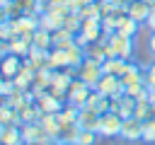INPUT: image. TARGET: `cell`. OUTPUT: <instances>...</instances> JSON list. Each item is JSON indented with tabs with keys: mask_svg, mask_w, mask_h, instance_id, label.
<instances>
[{
	"mask_svg": "<svg viewBox=\"0 0 155 145\" xmlns=\"http://www.w3.org/2000/svg\"><path fill=\"white\" fill-rule=\"evenodd\" d=\"M94 87H90L87 82H82L80 77H75L73 82H70V87H68V94H65V102H70V104H75V106H85L87 104V97H90V92H92Z\"/></svg>",
	"mask_w": 155,
	"mask_h": 145,
	"instance_id": "cell-2",
	"label": "cell"
},
{
	"mask_svg": "<svg viewBox=\"0 0 155 145\" xmlns=\"http://www.w3.org/2000/svg\"><path fill=\"white\" fill-rule=\"evenodd\" d=\"M22 65H24V58H19V56H15V53H7V56L0 58V75L7 77V80H12V77L19 75Z\"/></svg>",
	"mask_w": 155,
	"mask_h": 145,
	"instance_id": "cell-6",
	"label": "cell"
},
{
	"mask_svg": "<svg viewBox=\"0 0 155 145\" xmlns=\"http://www.w3.org/2000/svg\"><path fill=\"white\" fill-rule=\"evenodd\" d=\"M143 89H145L143 82H140V85H128V87H124V94H128V97H138Z\"/></svg>",
	"mask_w": 155,
	"mask_h": 145,
	"instance_id": "cell-34",
	"label": "cell"
},
{
	"mask_svg": "<svg viewBox=\"0 0 155 145\" xmlns=\"http://www.w3.org/2000/svg\"><path fill=\"white\" fill-rule=\"evenodd\" d=\"M7 53H10V41L0 39V58H2V56H7Z\"/></svg>",
	"mask_w": 155,
	"mask_h": 145,
	"instance_id": "cell-37",
	"label": "cell"
},
{
	"mask_svg": "<svg viewBox=\"0 0 155 145\" xmlns=\"http://www.w3.org/2000/svg\"><path fill=\"white\" fill-rule=\"evenodd\" d=\"M150 109H153V102H148V99H140V102H136V118H140V121H145V118H150Z\"/></svg>",
	"mask_w": 155,
	"mask_h": 145,
	"instance_id": "cell-28",
	"label": "cell"
},
{
	"mask_svg": "<svg viewBox=\"0 0 155 145\" xmlns=\"http://www.w3.org/2000/svg\"><path fill=\"white\" fill-rule=\"evenodd\" d=\"M80 126L78 123H73V126H65V128H61V133H58V140L56 143H68V140H78V135H80Z\"/></svg>",
	"mask_w": 155,
	"mask_h": 145,
	"instance_id": "cell-24",
	"label": "cell"
},
{
	"mask_svg": "<svg viewBox=\"0 0 155 145\" xmlns=\"http://www.w3.org/2000/svg\"><path fill=\"white\" fill-rule=\"evenodd\" d=\"M39 123H41V128H44V133H46L48 138L58 140V133H61V121H58V116H56V114H41Z\"/></svg>",
	"mask_w": 155,
	"mask_h": 145,
	"instance_id": "cell-14",
	"label": "cell"
},
{
	"mask_svg": "<svg viewBox=\"0 0 155 145\" xmlns=\"http://www.w3.org/2000/svg\"><path fill=\"white\" fill-rule=\"evenodd\" d=\"M80 2V7H85V5H90V2H99V0H78Z\"/></svg>",
	"mask_w": 155,
	"mask_h": 145,
	"instance_id": "cell-39",
	"label": "cell"
},
{
	"mask_svg": "<svg viewBox=\"0 0 155 145\" xmlns=\"http://www.w3.org/2000/svg\"><path fill=\"white\" fill-rule=\"evenodd\" d=\"M148 31H155V7H153V12H150V17H148V22L143 24Z\"/></svg>",
	"mask_w": 155,
	"mask_h": 145,
	"instance_id": "cell-35",
	"label": "cell"
},
{
	"mask_svg": "<svg viewBox=\"0 0 155 145\" xmlns=\"http://www.w3.org/2000/svg\"><path fill=\"white\" fill-rule=\"evenodd\" d=\"M48 68L51 70H63V68H70V60H68V53L63 48H51L48 51Z\"/></svg>",
	"mask_w": 155,
	"mask_h": 145,
	"instance_id": "cell-16",
	"label": "cell"
},
{
	"mask_svg": "<svg viewBox=\"0 0 155 145\" xmlns=\"http://www.w3.org/2000/svg\"><path fill=\"white\" fill-rule=\"evenodd\" d=\"M148 51H150V56L155 58V31H150V36H148Z\"/></svg>",
	"mask_w": 155,
	"mask_h": 145,
	"instance_id": "cell-36",
	"label": "cell"
},
{
	"mask_svg": "<svg viewBox=\"0 0 155 145\" xmlns=\"http://www.w3.org/2000/svg\"><path fill=\"white\" fill-rule=\"evenodd\" d=\"M22 138H24V143H34V140H41L48 135L44 133L39 121H31V123H22Z\"/></svg>",
	"mask_w": 155,
	"mask_h": 145,
	"instance_id": "cell-17",
	"label": "cell"
},
{
	"mask_svg": "<svg viewBox=\"0 0 155 145\" xmlns=\"http://www.w3.org/2000/svg\"><path fill=\"white\" fill-rule=\"evenodd\" d=\"M0 77H2V75H0Z\"/></svg>",
	"mask_w": 155,
	"mask_h": 145,
	"instance_id": "cell-45",
	"label": "cell"
},
{
	"mask_svg": "<svg viewBox=\"0 0 155 145\" xmlns=\"http://www.w3.org/2000/svg\"><path fill=\"white\" fill-rule=\"evenodd\" d=\"M102 27H104V34H116V29H119V14L102 17Z\"/></svg>",
	"mask_w": 155,
	"mask_h": 145,
	"instance_id": "cell-29",
	"label": "cell"
},
{
	"mask_svg": "<svg viewBox=\"0 0 155 145\" xmlns=\"http://www.w3.org/2000/svg\"><path fill=\"white\" fill-rule=\"evenodd\" d=\"M94 89H97V92H102L104 97H111V99H114V97L124 94V82H121V77H119V75H102Z\"/></svg>",
	"mask_w": 155,
	"mask_h": 145,
	"instance_id": "cell-4",
	"label": "cell"
},
{
	"mask_svg": "<svg viewBox=\"0 0 155 145\" xmlns=\"http://www.w3.org/2000/svg\"><path fill=\"white\" fill-rule=\"evenodd\" d=\"M143 2H148L150 7H155V0H143Z\"/></svg>",
	"mask_w": 155,
	"mask_h": 145,
	"instance_id": "cell-43",
	"label": "cell"
},
{
	"mask_svg": "<svg viewBox=\"0 0 155 145\" xmlns=\"http://www.w3.org/2000/svg\"><path fill=\"white\" fill-rule=\"evenodd\" d=\"M19 118H22V123H31V121H39V118H41V111H39L36 102H29V104H24V106L19 109Z\"/></svg>",
	"mask_w": 155,
	"mask_h": 145,
	"instance_id": "cell-22",
	"label": "cell"
},
{
	"mask_svg": "<svg viewBox=\"0 0 155 145\" xmlns=\"http://www.w3.org/2000/svg\"><path fill=\"white\" fill-rule=\"evenodd\" d=\"M80 17H82V19H87V17H102V12H99V2H90V5H85V7L80 10Z\"/></svg>",
	"mask_w": 155,
	"mask_h": 145,
	"instance_id": "cell-31",
	"label": "cell"
},
{
	"mask_svg": "<svg viewBox=\"0 0 155 145\" xmlns=\"http://www.w3.org/2000/svg\"><path fill=\"white\" fill-rule=\"evenodd\" d=\"M121 82H124V87H128V85H140V82H143V65L136 63V60H128V68H126V72L121 75ZM143 85H145V82H143Z\"/></svg>",
	"mask_w": 155,
	"mask_h": 145,
	"instance_id": "cell-13",
	"label": "cell"
},
{
	"mask_svg": "<svg viewBox=\"0 0 155 145\" xmlns=\"http://www.w3.org/2000/svg\"><path fill=\"white\" fill-rule=\"evenodd\" d=\"M15 2L19 5V10L24 14H36V2L39 0H15Z\"/></svg>",
	"mask_w": 155,
	"mask_h": 145,
	"instance_id": "cell-32",
	"label": "cell"
},
{
	"mask_svg": "<svg viewBox=\"0 0 155 145\" xmlns=\"http://www.w3.org/2000/svg\"><path fill=\"white\" fill-rule=\"evenodd\" d=\"M126 68H128V60H124V58H107L104 63H102V72L104 75H124L126 72Z\"/></svg>",
	"mask_w": 155,
	"mask_h": 145,
	"instance_id": "cell-18",
	"label": "cell"
},
{
	"mask_svg": "<svg viewBox=\"0 0 155 145\" xmlns=\"http://www.w3.org/2000/svg\"><path fill=\"white\" fill-rule=\"evenodd\" d=\"M121 123H124V118L119 114H114V111L102 114V118H99V138H119Z\"/></svg>",
	"mask_w": 155,
	"mask_h": 145,
	"instance_id": "cell-3",
	"label": "cell"
},
{
	"mask_svg": "<svg viewBox=\"0 0 155 145\" xmlns=\"http://www.w3.org/2000/svg\"><path fill=\"white\" fill-rule=\"evenodd\" d=\"M119 138H121V140H128V143H138V140L143 138V121H140V118H136V116L124 118Z\"/></svg>",
	"mask_w": 155,
	"mask_h": 145,
	"instance_id": "cell-5",
	"label": "cell"
},
{
	"mask_svg": "<svg viewBox=\"0 0 155 145\" xmlns=\"http://www.w3.org/2000/svg\"><path fill=\"white\" fill-rule=\"evenodd\" d=\"M63 27H65L68 31H73V34H78V31H80V27H82V17H80V12H70V14L65 17V22H63Z\"/></svg>",
	"mask_w": 155,
	"mask_h": 145,
	"instance_id": "cell-26",
	"label": "cell"
},
{
	"mask_svg": "<svg viewBox=\"0 0 155 145\" xmlns=\"http://www.w3.org/2000/svg\"><path fill=\"white\" fill-rule=\"evenodd\" d=\"M97 138H99L97 130H80L78 143H80V145H97Z\"/></svg>",
	"mask_w": 155,
	"mask_h": 145,
	"instance_id": "cell-30",
	"label": "cell"
},
{
	"mask_svg": "<svg viewBox=\"0 0 155 145\" xmlns=\"http://www.w3.org/2000/svg\"><path fill=\"white\" fill-rule=\"evenodd\" d=\"M31 41H34V46L41 48V51H51V48H53V36H51L48 29H41V27H39V29L34 31Z\"/></svg>",
	"mask_w": 155,
	"mask_h": 145,
	"instance_id": "cell-20",
	"label": "cell"
},
{
	"mask_svg": "<svg viewBox=\"0 0 155 145\" xmlns=\"http://www.w3.org/2000/svg\"><path fill=\"white\" fill-rule=\"evenodd\" d=\"M143 82L148 89H155V60L143 65Z\"/></svg>",
	"mask_w": 155,
	"mask_h": 145,
	"instance_id": "cell-27",
	"label": "cell"
},
{
	"mask_svg": "<svg viewBox=\"0 0 155 145\" xmlns=\"http://www.w3.org/2000/svg\"><path fill=\"white\" fill-rule=\"evenodd\" d=\"M31 46H34V41H31V36H12L10 39V53H15V56H19V58H27L29 56V51H31Z\"/></svg>",
	"mask_w": 155,
	"mask_h": 145,
	"instance_id": "cell-12",
	"label": "cell"
},
{
	"mask_svg": "<svg viewBox=\"0 0 155 145\" xmlns=\"http://www.w3.org/2000/svg\"><path fill=\"white\" fill-rule=\"evenodd\" d=\"M99 118H102V116H99L97 111L82 106V109H80V116H78V126H80L82 130H97V133H99Z\"/></svg>",
	"mask_w": 155,
	"mask_h": 145,
	"instance_id": "cell-10",
	"label": "cell"
},
{
	"mask_svg": "<svg viewBox=\"0 0 155 145\" xmlns=\"http://www.w3.org/2000/svg\"><path fill=\"white\" fill-rule=\"evenodd\" d=\"M85 106H87V109H92V111H97V114L102 116V114L111 111V97H104L102 92L92 89V92H90V97H87V104H85Z\"/></svg>",
	"mask_w": 155,
	"mask_h": 145,
	"instance_id": "cell-9",
	"label": "cell"
},
{
	"mask_svg": "<svg viewBox=\"0 0 155 145\" xmlns=\"http://www.w3.org/2000/svg\"><path fill=\"white\" fill-rule=\"evenodd\" d=\"M121 2H124V5H128V2H133V0H121Z\"/></svg>",
	"mask_w": 155,
	"mask_h": 145,
	"instance_id": "cell-44",
	"label": "cell"
},
{
	"mask_svg": "<svg viewBox=\"0 0 155 145\" xmlns=\"http://www.w3.org/2000/svg\"><path fill=\"white\" fill-rule=\"evenodd\" d=\"M51 2H53V5H63L68 12H80V10H82L78 0H51Z\"/></svg>",
	"mask_w": 155,
	"mask_h": 145,
	"instance_id": "cell-33",
	"label": "cell"
},
{
	"mask_svg": "<svg viewBox=\"0 0 155 145\" xmlns=\"http://www.w3.org/2000/svg\"><path fill=\"white\" fill-rule=\"evenodd\" d=\"M12 24H15V31L19 36H34V31L41 27L39 14H22L19 19H12Z\"/></svg>",
	"mask_w": 155,
	"mask_h": 145,
	"instance_id": "cell-8",
	"label": "cell"
},
{
	"mask_svg": "<svg viewBox=\"0 0 155 145\" xmlns=\"http://www.w3.org/2000/svg\"><path fill=\"white\" fill-rule=\"evenodd\" d=\"M150 118H155V102H153V109H150Z\"/></svg>",
	"mask_w": 155,
	"mask_h": 145,
	"instance_id": "cell-42",
	"label": "cell"
},
{
	"mask_svg": "<svg viewBox=\"0 0 155 145\" xmlns=\"http://www.w3.org/2000/svg\"><path fill=\"white\" fill-rule=\"evenodd\" d=\"M111 111L119 114L121 118H128L136 114V97H128V94H119L111 99Z\"/></svg>",
	"mask_w": 155,
	"mask_h": 145,
	"instance_id": "cell-7",
	"label": "cell"
},
{
	"mask_svg": "<svg viewBox=\"0 0 155 145\" xmlns=\"http://www.w3.org/2000/svg\"><path fill=\"white\" fill-rule=\"evenodd\" d=\"M7 19H10V17H7V7L0 2V24H2V22H7Z\"/></svg>",
	"mask_w": 155,
	"mask_h": 145,
	"instance_id": "cell-38",
	"label": "cell"
},
{
	"mask_svg": "<svg viewBox=\"0 0 155 145\" xmlns=\"http://www.w3.org/2000/svg\"><path fill=\"white\" fill-rule=\"evenodd\" d=\"M51 36H53V46L56 48H68V46H73L75 44V34L73 31H68L65 27H61V29H56V31H51Z\"/></svg>",
	"mask_w": 155,
	"mask_h": 145,
	"instance_id": "cell-19",
	"label": "cell"
},
{
	"mask_svg": "<svg viewBox=\"0 0 155 145\" xmlns=\"http://www.w3.org/2000/svg\"><path fill=\"white\" fill-rule=\"evenodd\" d=\"M85 58H92V60H97V63H104L109 56H107V48H104L102 41H92V44L85 46Z\"/></svg>",
	"mask_w": 155,
	"mask_h": 145,
	"instance_id": "cell-21",
	"label": "cell"
},
{
	"mask_svg": "<svg viewBox=\"0 0 155 145\" xmlns=\"http://www.w3.org/2000/svg\"><path fill=\"white\" fill-rule=\"evenodd\" d=\"M140 27H143V24L136 22L133 17H128V14H119V29H116V34H124V36L136 39V34H138Z\"/></svg>",
	"mask_w": 155,
	"mask_h": 145,
	"instance_id": "cell-15",
	"label": "cell"
},
{
	"mask_svg": "<svg viewBox=\"0 0 155 145\" xmlns=\"http://www.w3.org/2000/svg\"><path fill=\"white\" fill-rule=\"evenodd\" d=\"M150 12H153V7H150L148 2H143V0H133V2H128V10H126V14L133 17L136 22H140V24L148 22Z\"/></svg>",
	"mask_w": 155,
	"mask_h": 145,
	"instance_id": "cell-11",
	"label": "cell"
},
{
	"mask_svg": "<svg viewBox=\"0 0 155 145\" xmlns=\"http://www.w3.org/2000/svg\"><path fill=\"white\" fill-rule=\"evenodd\" d=\"M140 143L155 145V118H145L143 121V138H140Z\"/></svg>",
	"mask_w": 155,
	"mask_h": 145,
	"instance_id": "cell-25",
	"label": "cell"
},
{
	"mask_svg": "<svg viewBox=\"0 0 155 145\" xmlns=\"http://www.w3.org/2000/svg\"><path fill=\"white\" fill-rule=\"evenodd\" d=\"M104 2H111V5H124L121 0H104Z\"/></svg>",
	"mask_w": 155,
	"mask_h": 145,
	"instance_id": "cell-41",
	"label": "cell"
},
{
	"mask_svg": "<svg viewBox=\"0 0 155 145\" xmlns=\"http://www.w3.org/2000/svg\"><path fill=\"white\" fill-rule=\"evenodd\" d=\"M56 145H80L78 140H68V143H56Z\"/></svg>",
	"mask_w": 155,
	"mask_h": 145,
	"instance_id": "cell-40",
	"label": "cell"
},
{
	"mask_svg": "<svg viewBox=\"0 0 155 145\" xmlns=\"http://www.w3.org/2000/svg\"><path fill=\"white\" fill-rule=\"evenodd\" d=\"M102 75H104V72H102V63H97V60H92V58H85V60L75 68V77H80V80L87 82L90 87H97V82H99Z\"/></svg>",
	"mask_w": 155,
	"mask_h": 145,
	"instance_id": "cell-1",
	"label": "cell"
},
{
	"mask_svg": "<svg viewBox=\"0 0 155 145\" xmlns=\"http://www.w3.org/2000/svg\"><path fill=\"white\" fill-rule=\"evenodd\" d=\"M0 2H2V0H0Z\"/></svg>",
	"mask_w": 155,
	"mask_h": 145,
	"instance_id": "cell-46",
	"label": "cell"
},
{
	"mask_svg": "<svg viewBox=\"0 0 155 145\" xmlns=\"http://www.w3.org/2000/svg\"><path fill=\"white\" fill-rule=\"evenodd\" d=\"M65 53H68L70 68H78V65L85 60V48H82L80 44H73V46H68V48H65Z\"/></svg>",
	"mask_w": 155,
	"mask_h": 145,
	"instance_id": "cell-23",
	"label": "cell"
}]
</instances>
